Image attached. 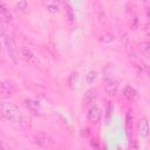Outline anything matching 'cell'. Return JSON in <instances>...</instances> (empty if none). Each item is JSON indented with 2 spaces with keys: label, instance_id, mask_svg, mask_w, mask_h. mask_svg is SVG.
<instances>
[{
  "label": "cell",
  "instance_id": "obj_9",
  "mask_svg": "<svg viewBox=\"0 0 150 150\" xmlns=\"http://www.w3.org/2000/svg\"><path fill=\"white\" fill-rule=\"evenodd\" d=\"M123 96H124L127 100H129V101H135L138 95H137V91H136L132 87L125 86V87L123 88Z\"/></svg>",
  "mask_w": 150,
  "mask_h": 150
},
{
  "label": "cell",
  "instance_id": "obj_16",
  "mask_svg": "<svg viewBox=\"0 0 150 150\" xmlns=\"http://www.w3.org/2000/svg\"><path fill=\"white\" fill-rule=\"evenodd\" d=\"M16 8L21 12H26L28 9V2L26 0H20L18 4H16Z\"/></svg>",
  "mask_w": 150,
  "mask_h": 150
},
{
  "label": "cell",
  "instance_id": "obj_14",
  "mask_svg": "<svg viewBox=\"0 0 150 150\" xmlns=\"http://www.w3.org/2000/svg\"><path fill=\"white\" fill-rule=\"evenodd\" d=\"M100 41H102V42H105V43H109V42H111V41H114V35L112 34H110V33H103V34H101L100 35Z\"/></svg>",
  "mask_w": 150,
  "mask_h": 150
},
{
  "label": "cell",
  "instance_id": "obj_13",
  "mask_svg": "<svg viewBox=\"0 0 150 150\" xmlns=\"http://www.w3.org/2000/svg\"><path fill=\"white\" fill-rule=\"evenodd\" d=\"M139 47H141V52L144 54V56L149 57V55H150V43L148 41H143V42H141Z\"/></svg>",
  "mask_w": 150,
  "mask_h": 150
},
{
  "label": "cell",
  "instance_id": "obj_2",
  "mask_svg": "<svg viewBox=\"0 0 150 150\" xmlns=\"http://www.w3.org/2000/svg\"><path fill=\"white\" fill-rule=\"evenodd\" d=\"M4 43H5V46L7 47L9 57H11L14 62H18V53H19V48H18V45H16L15 40H14L12 36L5 35V36H4Z\"/></svg>",
  "mask_w": 150,
  "mask_h": 150
},
{
  "label": "cell",
  "instance_id": "obj_17",
  "mask_svg": "<svg viewBox=\"0 0 150 150\" xmlns=\"http://www.w3.org/2000/svg\"><path fill=\"white\" fill-rule=\"evenodd\" d=\"M66 12H67V16H68V19H69L70 21H74V19H75V14H74V11H73L71 6L66 5Z\"/></svg>",
  "mask_w": 150,
  "mask_h": 150
},
{
  "label": "cell",
  "instance_id": "obj_23",
  "mask_svg": "<svg viewBox=\"0 0 150 150\" xmlns=\"http://www.w3.org/2000/svg\"><path fill=\"white\" fill-rule=\"evenodd\" d=\"M142 1H143V2H148V0H142Z\"/></svg>",
  "mask_w": 150,
  "mask_h": 150
},
{
  "label": "cell",
  "instance_id": "obj_19",
  "mask_svg": "<svg viewBox=\"0 0 150 150\" xmlns=\"http://www.w3.org/2000/svg\"><path fill=\"white\" fill-rule=\"evenodd\" d=\"M89 134H90V132H89V129H88V128H86V129H83V130H82V136L88 137V136H89Z\"/></svg>",
  "mask_w": 150,
  "mask_h": 150
},
{
  "label": "cell",
  "instance_id": "obj_3",
  "mask_svg": "<svg viewBox=\"0 0 150 150\" xmlns=\"http://www.w3.org/2000/svg\"><path fill=\"white\" fill-rule=\"evenodd\" d=\"M33 142H34L36 145L41 146V148H50V146H53L54 143H55L54 139H53L49 135H47V134H45V132H40V134L34 135V136H33Z\"/></svg>",
  "mask_w": 150,
  "mask_h": 150
},
{
  "label": "cell",
  "instance_id": "obj_1",
  "mask_svg": "<svg viewBox=\"0 0 150 150\" xmlns=\"http://www.w3.org/2000/svg\"><path fill=\"white\" fill-rule=\"evenodd\" d=\"M0 112L1 115L13 123H22V114L19 107L12 102H2L0 104Z\"/></svg>",
  "mask_w": 150,
  "mask_h": 150
},
{
  "label": "cell",
  "instance_id": "obj_24",
  "mask_svg": "<svg viewBox=\"0 0 150 150\" xmlns=\"http://www.w3.org/2000/svg\"><path fill=\"white\" fill-rule=\"evenodd\" d=\"M0 117H1V112H0Z\"/></svg>",
  "mask_w": 150,
  "mask_h": 150
},
{
  "label": "cell",
  "instance_id": "obj_18",
  "mask_svg": "<svg viewBox=\"0 0 150 150\" xmlns=\"http://www.w3.org/2000/svg\"><path fill=\"white\" fill-rule=\"evenodd\" d=\"M47 9H48V12H50V13H57V12H59V6H57L56 4H49V5L47 6Z\"/></svg>",
  "mask_w": 150,
  "mask_h": 150
},
{
  "label": "cell",
  "instance_id": "obj_20",
  "mask_svg": "<svg viewBox=\"0 0 150 150\" xmlns=\"http://www.w3.org/2000/svg\"><path fill=\"white\" fill-rule=\"evenodd\" d=\"M90 145H91L93 148H96V149H97V148H100V145L97 144V142H96V141H94V139L90 142Z\"/></svg>",
  "mask_w": 150,
  "mask_h": 150
},
{
  "label": "cell",
  "instance_id": "obj_15",
  "mask_svg": "<svg viewBox=\"0 0 150 150\" xmlns=\"http://www.w3.org/2000/svg\"><path fill=\"white\" fill-rule=\"evenodd\" d=\"M96 77H97V74H96V71H89L88 74H87V76H86V82H87V84H93L95 81H96Z\"/></svg>",
  "mask_w": 150,
  "mask_h": 150
},
{
  "label": "cell",
  "instance_id": "obj_5",
  "mask_svg": "<svg viewBox=\"0 0 150 150\" xmlns=\"http://www.w3.org/2000/svg\"><path fill=\"white\" fill-rule=\"evenodd\" d=\"M20 53H21L22 59L26 62H28L29 64H32V66H38L39 64V60L36 59V56L34 55V53L28 47H21Z\"/></svg>",
  "mask_w": 150,
  "mask_h": 150
},
{
  "label": "cell",
  "instance_id": "obj_4",
  "mask_svg": "<svg viewBox=\"0 0 150 150\" xmlns=\"http://www.w3.org/2000/svg\"><path fill=\"white\" fill-rule=\"evenodd\" d=\"M87 118H88V121L90 123L97 124L101 121V118H102V110H101V108L98 105H96V104L91 105L89 108L88 112H87Z\"/></svg>",
  "mask_w": 150,
  "mask_h": 150
},
{
  "label": "cell",
  "instance_id": "obj_21",
  "mask_svg": "<svg viewBox=\"0 0 150 150\" xmlns=\"http://www.w3.org/2000/svg\"><path fill=\"white\" fill-rule=\"evenodd\" d=\"M0 149H9V145H7V144H5L4 142L0 141Z\"/></svg>",
  "mask_w": 150,
  "mask_h": 150
},
{
  "label": "cell",
  "instance_id": "obj_8",
  "mask_svg": "<svg viewBox=\"0 0 150 150\" xmlns=\"http://www.w3.org/2000/svg\"><path fill=\"white\" fill-rule=\"evenodd\" d=\"M25 104L29 111H32L33 114H39V111H40V102L39 101L33 100V98H26Z\"/></svg>",
  "mask_w": 150,
  "mask_h": 150
},
{
  "label": "cell",
  "instance_id": "obj_7",
  "mask_svg": "<svg viewBox=\"0 0 150 150\" xmlns=\"http://www.w3.org/2000/svg\"><path fill=\"white\" fill-rule=\"evenodd\" d=\"M104 91L107 95L109 96H115L118 91V84L115 80L112 79H109L105 81V84H104Z\"/></svg>",
  "mask_w": 150,
  "mask_h": 150
},
{
  "label": "cell",
  "instance_id": "obj_25",
  "mask_svg": "<svg viewBox=\"0 0 150 150\" xmlns=\"http://www.w3.org/2000/svg\"><path fill=\"white\" fill-rule=\"evenodd\" d=\"M0 63H1V59H0Z\"/></svg>",
  "mask_w": 150,
  "mask_h": 150
},
{
  "label": "cell",
  "instance_id": "obj_10",
  "mask_svg": "<svg viewBox=\"0 0 150 150\" xmlns=\"http://www.w3.org/2000/svg\"><path fill=\"white\" fill-rule=\"evenodd\" d=\"M96 98V90L95 89H89L84 93V96H83V102L86 104H91Z\"/></svg>",
  "mask_w": 150,
  "mask_h": 150
},
{
  "label": "cell",
  "instance_id": "obj_22",
  "mask_svg": "<svg viewBox=\"0 0 150 150\" xmlns=\"http://www.w3.org/2000/svg\"><path fill=\"white\" fill-rule=\"evenodd\" d=\"M0 36H5V30H4L1 25H0Z\"/></svg>",
  "mask_w": 150,
  "mask_h": 150
},
{
  "label": "cell",
  "instance_id": "obj_6",
  "mask_svg": "<svg viewBox=\"0 0 150 150\" xmlns=\"http://www.w3.org/2000/svg\"><path fill=\"white\" fill-rule=\"evenodd\" d=\"M137 134L142 138H146L149 136V123L146 117H142L137 122Z\"/></svg>",
  "mask_w": 150,
  "mask_h": 150
},
{
  "label": "cell",
  "instance_id": "obj_12",
  "mask_svg": "<svg viewBox=\"0 0 150 150\" xmlns=\"http://www.w3.org/2000/svg\"><path fill=\"white\" fill-rule=\"evenodd\" d=\"M132 120H134L132 112L128 111L127 116H125V129H127V135L129 137H130V131H131V128H132Z\"/></svg>",
  "mask_w": 150,
  "mask_h": 150
},
{
  "label": "cell",
  "instance_id": "obj_11",
  "mask_svg": "<svg viewBox=\"0 0 150 150\" xmlns=\"http://www.w3.org/2000/svg\"><path fill=\"white\" fill-rule=\"evenodd\" d=\"M12 95H13V90L9 88V86H7L4 82H0V96L11 97Z\"/></svg>",
  "mask_w": 150,
  "mask_h": 150
}]
</instances>
